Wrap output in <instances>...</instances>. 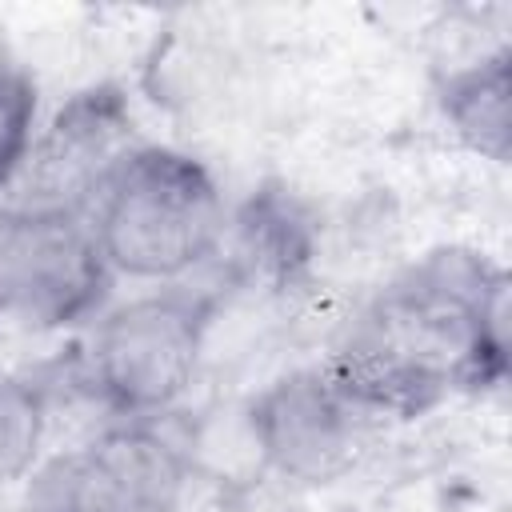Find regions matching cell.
Returning a JSON list of instances; mask_svg holds the SVG:
<instances>
[{
	"mask_svg": "<svg viewBox=\"0 0 512 512\" xmlns=\"http://www.w3.org/2000/svg\"><path fill=\"white\" fill-rule=\"evenodd\" d=\"M324 368L376 420H416L508 380V272L440 244L388 276L348 320Z\"/></svg>",
	"mask_w": 512,
	"mask_h": 512,
	"instance_id": "cell-1",
	"label": "cell"
},
{
	"mask_svg": "<svg viewBox=\"0 0 512 512\" xmlns=\"http://www.w3.org/2000/svg\"><path fill=\"white\" fill-rule=\"evenodd\" d=\"M224 220L228 204L212 168L168 144H132L88 204L112 276L164 288L216 256Z\"/></svg>",
	"mask_w": 512,
	"mask_h": 512,
	"instance_id": "cell-2",
	"label": "cell"
},
{
	"mask_svg": "<svg viewBox=\"0 0 512 512\" xmlns=\"http://www.w3.org/2000/svg\"><path fill=\"white\" fill-rule=\"evenodd\" d=\"M216 292L168 284L96 316L72 368L120 424H160L196 384Z\"/></svg>",
	"mask_w": 512,
	"mask_h": 512,
	"instance_id": "cell-3",
	"label": "cell"
},
{
	"mask_svg": "<svg viewBox=\"0 0 512 512\" xmlns=\"http://www.w3.org/2000/svg\"><path fill=\"white\" fill-rule=\"evenodd\" d=\"M116 276L84 212L0 204V320L64 332L100 316Z\"/></svg>",
	"mask_w": 512,
	"mask_h": 512,
	"instance_id": "cell-4",
	"label": "cell"
},
{
	"mask_svg": "<svg viewBox=\"0 0 512 512\" xmlns=\"http://www.w3.org/2000/svg\"><path fill=\"white\" fill-rule=\"evenodd\" d=\"M188 452L160 424H112L44 456L20 492L24 512H180Z\"/></svg>",
	"mask_w": 512,
	"mask_h": 512,
	"instance_id": "cell-5",
	"label": "cell"
},
{
	"mask_svg": "<svg viewBox=\"0 0 512 512\" xmlns=\"http://www.w3.org/2000/svg\"><path fill=\"white\" fill-rule=\"evenodd\" d=\"M244 420L260 464L300 488L344 480L376 424L324 364L288 368L268 380Z\"/></svg>",
	"mask_w": 512,
	"mask_h": 512,
	"instance_id": "cell-6",
	"label": "cell"
},
{
	"mask_svg": "<svg viewBox=\"0 0 512 512\" xmlns=\"http://www.w3.org/2000/svg\"><path fill=\"white\" fill-rule=\"evenodd\" d=\"M132 148V108L116 84L76 92L44 132H36L0 204L84 212L112 164Z\"/></svg>",
	"mask_w": 512,
	"mask_h": 512,
	"instance_id": "cell-7",
	"label": "cell"
},
{
	"mask_svg": "<svg viewBox=\"0 0 512 512\" xmlns=\"http://www.w3.org/2000/svg\"><path fill=\"white\" fill-rule=\"evenodd\" d=\"M316 216L288 184H260L252 196L228 212L224 236L212 260H220L228 284L240 288H292L308 276L316 260Z\"/></svg>",
	"mask_w": 512,
	"mask_h": 512,
	"instance_id": "cell-8",
	"label": "cell"
},
{
	"mask_svg": "<svg viewBox=\"0 0 512 512\" xmlns=\"http://www.w3.org/2000/svg\"><path fill=\"white\" fill-rule=\"evenodd\" d=\"M436 108L448 132L480 160L508 164L512 156V52L508 44L456 64L436 84Z\"/></svg>",
	"mask_w": 512,
	"mask_h": 512,
	"instance_id": "cell-9",
	"label": "cell"
},
{
	"mask_svg": "<svg viewBox=\"0 0 512 512\" xmlns=\"http://www.w3.org/2000/svg\"><path fill=\"white\" fill-rule=\"evenodd\" d=\"M52 412V380L40 372L0 376V488L24 484L28 472L44 460Z\"/></svg>",
	"mask_w": 512,
	"mask_h": 512,
	"instance_id": "cell-10",
	"label": "cell"
},
{
	"mask_svg": "<svg viewBox=\"0 0 512 512\" xmlns=\"http://www.w3.org/2000/svg\"><path fill=\"white\" fill-rule=\"evenodd\" d=\"M36 80L24 64L0 56V200L12 188L32 140H36Z\"/></svg>",
	"mask_w": 512,
	"mask_h": 512,
	"instance_id": "cell-11",
	"label": "cell"
}]
</instances>
